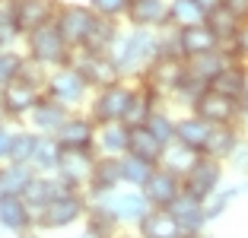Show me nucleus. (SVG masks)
<instances>
[{"mask_svg":"<svg viewBox=\"0 0 248 238\" xmlns=\"http://www.w3.org/2000/svg\"><path fill=\"white\" fill-rule=\"evenodd\" d=\"M32 178H35V168L32 165H16V162L0 165V191H3V194L22 197V191L32 184Z\"/></svg>","mask_w":248,"mask_h":238,"instance_id":"36","label":"nucleus"},{"mask_svg":"<svg viewBox=\"0 0 248 238\" xmlns=\"http://www.w3.org/2000/svg\"><path fill=\"white\" fill-rule=\"evenodd\" d=\"M178 45H182V58H201V54H210V51L219 48L217 35L210 32V26H191V29H178Z\"/></svg>","mask_w":248,"mask_h":238,"instance_id":"28","label":"nucleus"},{"mask_svg":"<svg viewBox=\"0 0 248 238\" xmlns=\"http://www.w3.org/2000/svg\"><path fill=\"white\" fill-rule=\"evenodd\" d=\"M115 238H137V232H127V229H124V232H118Z\"/></svg>","mask_w":248,"mask_h":238,"instance_id":"55","label":"nucleus"},{"mask_svg":"<svg viewBox=\"0 0 248 238\" xmlns=\"http://www.w3.org/2000/svg\"><path fill=\"white\" fill-rule=\"evenodd\" d=\"M159 35V58H182V45H178V29L169 22L162 29H156ZM185 60V58H182Z\"/></svg>","mask_w":248,"mask_h":238,"instance_id":"46","label":"nucleus"},{"mask_svg":"<svg viewBox=\"0 0 248 238\" xmlns=\"http://www.w3.org/2000/svg\"><path fill=\"white\" fill-rule=\"evenodd\" d=\"M131 83H134L131 102H127V111H124L121 124H124V127H146L150 115H153L159 105H166V102L150 89V83H143V79H131Z\"/></svg>","mask_w":248,"mask_h":238,"instance_id":"15","label":"nucleus"},{"mask_svg":"<svg viewBox=\"0 0 248 238\" xmlns=\"http://www.w3.org/2000/svg\"><path fill=\"white\" fill-rule=\"evenodd\" d=\"M86 209H89L86 191H64L35 216V229L38 232H64V229H73V225H83Z\"/></svg>","mask_w":248,"mask_h":238,"instance_id":"4","label":"nucleus"},{"mask_svg":"<svg viewBox=\"0 0 248 238\" xmlns=\"http://www.w3.org/2000/svg\"><path fill=\"white\" fill-rule=\"evenodd\" d=\"M118 188H121V159L99 156L95 159L93 181H89V188H86V197H102V194H111Z\"/></svg>","mask_w":248,"mask_h":238,"instance_id":"27","label":"nucleus"},{"mask_svg":"<svg viewBox=\"0 0 248 238\" xmlns=\"http://www.w3.org/2000/svg\"><path fill=\"white\" fill-rule=\"evenodd\" d=\"M131 79H118L105 89H95L93 99L86 105V115L93 118L95 124H118L124 121V111H127V102H131Z\"/></svg>","mask_w":248,"mask_h":238,"instance_id":"6","label":"nucleus"},{"mask_svg":"<svg viewBox=\"0 0 248 238\" xmlns=\"http://www.w3.org/2000/svg\"><path fill=\"white\" fill-rule=\"evenodd\" d=\"M226 172L239 175V178H248V134L242 137V143L232 149V156L226 159Z\"/></svg>","mask_w":248,"mask_h":238,"instance_id":"47","label":"nucleus"},{"mask_svg":"<svg viewBox=\"0 0 248 238\" xmlns=\"http://www.w3.org/2000/svg\"><path fill=\"white\" fill-rule=\"evenodd\" d=\"M0 229L10 232V235H22V232L35 229L32 207L16 194H0Z\"/></svg>","mask_w":248,"mask_h":238,"instance_id":"19","label":"nucleus"},{"mask_svg":"<svg viewBox=\"0 0 248 238\" xmlns=\"http://www.w3.org/2000/svg\"><path fill=\"white\" fill-rule=\"evenodd\" d=\"M73 238H99V235H93V232H89V229H80V232H77V235H73Z\"/></svg>","mask_w":248,"mask_h":238,"instance_id":"54","label":"nucleus"},{"mask_svg":"<svg viewBox=\"0 0 248 238\" xmlns=\"http://www.w3.org/2000/svg\"><path fill=\"white\" fill-rule=\"evenodd\" d=\"M207 26H210V32L217 35L219 48H232L235 35H239V29H242V22L235 19V16H229L223 7H219L217 13H210V16H207Z\"/></svg>","mask_w":248,"mask_h":238,"instance_id":"43","label":"nucleus"},{"mask_svg":"<svg viewBox=\"0 0 248 238\" xmlns=\"http://www.w3.org/2000/svg\"><path fill=\"white\" fill-rule=\"evenodd\" d=\"M194 111L204 118L207 124H213V127H217V124H239V102L229 99V95H223V92H217V89H207V92L197 99Z\"/></svg>","mask_w":248,"mask_h":238,"instance_id":"14","label":"nucleus"},{"mask_svg":"<svg viewBox=\"0 0 248 238\" xmlns=\"http://www.w3.org/2000/svg\"><path fill=\"white\" fill-rule=\"evenodd\" d=\"M127 152L137 156V159L153 162V165H159L162 156H166V146H162L146 127H127Z\"/></svg>","mask_w":248,"mask_h":238,"instance_id":"29","label":"nucleus"},{"mask_svg":"<svg viewBox=\"0 0 248 238\" xmlns=\"http://www.w3.org/2000/svg\"><path fill=\"white\" fill-rule=\"evenodd\" d=\"M13 134H16V124L3 121L0 124V165L10 162V149H13Z\"/></svg>","mask_w":248,"mask_h":238,"instance_id":"48","label":"nucleus"},{"mask_svg":"<svg viewBox=\"0 0 248 238\" xmlns=\"http://www.w3.org/2000/svg\"><path fill=\"white\" fill-rule=\"evenodd\" d=\"M191 238H213V235H207V232H201V235H191Z\"/></svg>","mask_w":248,"mask_h":238,"instance_id":"57","label":"nucleus"},{"mask_svg":"<svg viewBox=\"0 0 248 238\" xmlns=\"http://www.w3.org/2000/svg\"><path fill=\"white\" fill-rule=\"evenodd\" d=\"M226 51H232L242 64H248V22H242V29H239V35H235L232 48H226Z\"/></svg>","mask_w":248,"mask_h":238,"instance_id":"49","label":"nucleus"},{"mask_svg":"<svg viewBox=\"0 0 248 238\" xmlns=\"http://www.w3.org/2000/svg\"><path fill=\"white\" fill-rule=\"evenodd\" d=\"M22 26L16 19L13 0H0V48H22Z\"/></svg>","mask_w":248,"mask_h":238,"instance_id":"37","label":"nucleus"},{"mask_svg":"<svg viewBox=\"0 0 248 238\" xmlns=\"http://www.w3.org/2000/svg\"><path fill=\"white\" fill-rule=\"evenodd\" d=\"M45 95L61 105H67L70 111H86L89 99H93V86H89L83 73L77 70L73 64L54 67L48 70V79H45Z\"/></svg>","mask_w":248,"mask_h":238,"instance_id":"5","label":"nucleus"},{"mask_svg":"<svg viewBox=\"0 0 248 238\" xmlns=\"http://www.w3.org/2000/svg\"><path fill=\"white\" fill-rule=\"evenodd\" d=\"M197 159H201V152L188 149V146H182V143H172V146H166V156H162L159 165H162V168H169V172H175L178 178H185Z\"/></svg>","mask_w":248,"mask_h":238,"instance_id":"44","label":"nucleus"},{"mask_svg":"<svg viewBox=\"0 0 248 238\" xmlns=\"http://www.w3.org/2000/svg\"><path fill=\"white\" fill-rule=\"evenodd\" d=\"M185 73H188V67H185L182 58H156L153 67L143 73V83H150V89L162 102H169V95L175 92L178 83L185 79Z\"/></svg>","mask_w":248,"mask_h":238,"instance_id":"12","label":"nucleus"},{"mask_svg":"<svg viewBox=\"0 0 248 238\" xmlns=\"http://www.w3.org/2000/svg\"><path fill=\"white\" fill-rule=\"evenodd\" d=\"M121 29H124V22L95 16V22H93V29H89V35H86L83 51H93V54H108L111 45L118 42V35H121Z\"/></svg>","mask_w":248,"mask_h":238,"instance_id":"30","label":"nucleus"},{"mask_svg":"<svg viewBox=\"0 0 248 238\" xmlns=\"http://www.w3.org/2000/svg\"><path fill=\"white\" fill-rule=\"evenodd\" d=\"M95 130H99V124L86 111H73L64 121V127L54 134V140L64 149H93L95 152Z\"/></svg>","mask_w":248,"mask_h":238,"instance_id":"13","label":"nucleus"},{"mask_svg":"<svg viewBox=\"0 0 248 238\" xmlns=\"http://www.w3.org/2000/svg\"><path fill=\"white\" fill-rule=\"evenodd\" d=\"M7 121V108H3V99H0V124Z\"/></svg>","mask_w":248,"mask_h":238,"instance_id":"56","label":"nucleus"},{"mask_svg":"<svg viewBox=\"0 0 248 238\" xmlns=\"http://www.w3.org/2000/svg\"><path fill=\"white\" fill-rule=\"evenodd\" d=\"M210 127L204 118L197 115V111H178V121H175V143L188 146L194 152H204V143L210 137Z\"/></svg>","mask_w":248,"mask_h":238,"instance_id":"23","label":"nucleus"},{"mask_svg":"<svg viewBox=\"0 0 248 238\" xmlns=\"http://www.w3.org/2000/svg\"><path fill=\"white\" fill-rule=\"evenodd\" d=\"M242 137H245V130H242L239 124H217V127H210V137H207L201 156H210V159L226 162V159L232 156V149L242 143Z\"/></svg>","mask_w":248,"mask_h":238,"instance_id":"26","label":"nucleus"},{"mask_svg":"<svg viewBox=\"0 0 248 238\" xmlns=\"http://www.w3.org/2000/svg\"><path fill=\"white\" fill-rule=\"evenodd\" d=\"M22 54H26L32 64H38L42 70H54V67L70 64L73 48L64 42V38H61L58 26H54V22H48V26L32 29L29 35L22 38Z\"/></svg>","mask_w":248,"mask_h":238,"instance_id":"3","label":"nucleus"},{"mask_svg":"<svg viewBox=\"0 0 248 238\" xmlns=\"http://www.w3.org/2000/svg\"><path fill=\"white\" fill-rule=\"evenodd\" d=\"M26 64L29 58L22 54V48H0V92L26 73Z\"/></svg>","mask_w":248,"mask_h":238,"instance_id":"41","label":"nucleus"},{"mask_svg":"<svg viewBox=\"0 0 248 238\" xmlns=\"http://www.w3.org/2000/svg\"><path fill=\"white\" fill-rule=\"evenodd\" d=\"M108 58H111V64L118 67V73H121L124 79H143V73L159 58V35H156V29L124 26L118 42L111 45Z\"/></svg>","mask_w":248,"mask_h":238,"instance_id":"1","label":"nucleus"},{"mask_svg":"<svg viewBox=\"0 0 248 238\" xmlns=\"http://www.w3.org/2000/svg\"><path fill=\"white\" fill-rule=\"evenodd\" d=\"M13 238H45L38 229H29V232H22V235H13Z\"/></svg>","mask_w":248,"mask_h":238,"instance_id":"53","label":"nucleus"},{"mask_svg":"<svg viewBox=\"0 0 248 238\" xmlns=\"http://www.w3.org/2000/svg\"><path fill=\"white\" fill-rule=\"evenodd\" d=\"M223 10L239 22H248V0H223Z\"/></svg>","mask_w":248,"mask_h":238,"instance_id":"50","label":"nucleus"},{"mask_svg":"<svg viewBox=\"0 0 248 238\" xmlns=\"http://www.w3.org/2000/svg\"><path fill=\"white\" fill-rule=\"evenodd\" d=\"M45 79H48V70H42L38 64L29 60V64H26V73L0 92L10 124H26V118H29L32 111H35V105L45 99Z\"/></svg>","mask_w":248,"mask_h":238,"instance_id":"2","label":"nucleus"},{"mask_svg":"<svg viewBox=\"0 0 248 238\" xmlns=\"http://www.w3.org/2000/svg\"><path fill=\"white\" fill-rule=\"evenodd\" d=\"M95 22V13L86 7V0H61L58 3V13H54V26H58L61 38L70 45L73 51H80L86 45V35Z\"/></svg>","mask_w":248,"mask_h":238,"instance_id":"7","label":"nucleus"},{"mask_svg":"<svg viewBox=\"0 0 248 238\" xmlns=\"http://www.w3.org/2000/svg\"><path fill=\"white\" fill-rule=\"evenodd\" d=\"M169 22L175 29H191V26H204L207 13L194 0H169Z\"/></svg>","mask_w":248,"mask_h":238,"instance_id":"39","label":"nucleus"},{"mask_svg":"<svg viewBox=\"0 0 248 238\" xmlns=\"http://www.w3.org/2000/svg\"><path fill=\"white\" fill-rule=\"evenodd\" d=\"M182 178H178L175 172H169V168H156L153 175H150V181L143 184V197L146 203L153 209H169L172 207V200H175L178 194H182Z\"/></svg>","mask_w":248,"mask_h":238,"instance_id":"16","label":"nucleus"},{"mask_svg":"<svg viewBox=\"0 0 248 238\" xmlns=\"http://www.w3.org/2000/svg\"><path fill=\"white\" fill-rule=\"evenodd\" d=\"M95 159H99V156H95L93 149H64L54 175L64 181L67 188L86 191L89 181H93V172H95Z\"/></svg>","mask_w":248,"mask_h":238,"instance_id":"10","label":"nucleus"},{"mask_svg":"<svg viewBox=\"0 0 248 238\" xmlns=\"http://www.w3.org/2000/svg\"><path fill=\"white\" fill-rule=\"evenodd\" d=\"M156 168H159V165L146 162V159H137V156H131V152H124V156H121V184H124V188L143 191V184L150 181V175H153Z\"/></svg>","mask_w":248,"mask_h":238,"instance_id":"33","label":"nucleus"},{"mask_svg":"<svg viewBox=\"0 0 248 238\" xmlns=\"http://www.w3.org/2000/svg\"><path fill=\"white\" fill-rule=\"evenodd\" d=\"M175 121H178V111L172 108V105H159V108L150 115V121H146V130H150L162 146H172L175 143Z\"/></svg>","mask_w":248,"mask_h":238,"instance_id":"34","label":"nucleus"},{"mask_svg":"<svg viewBox=\"0 0 248 238\" xmlns=\"http://www.w3.org/2000/svg\"><path fill=\"white\" fill-rule=\"evenodd\" d=\"M89 203H99V207H105L111 213V216L121 223V229H134V225L140 223V219L150 213V203H146L143 191L137 188H118L111 191V194H102V197H89Z\"/></svg>","mask_w":248,"mask_h":238,"instance_id":"8","label":"nucleus"},{"mask_svg":"<svg viewBox=\"0 0 248 238\" xmlns=\"http://www.w3.org/2000/svg\"><path fill=\"white\" fill-rule=\"evenodd\" d=\"M0 194H3V191H0Z\"/></svg>","mask_w":248,"mask_h":238,"instance_id":"58","label":"nucleus"},{"mask_svg":"<svg viewBox=\"0 0 248 238\" xmlns=\"http://www.w3.org/2000/svg\"><path fill=\"white\" fill-rule=\"evenodd\" d=\"M64 191H73V188H67L58 175H35V178H32V184L22 191V200L29 203L32 213L38 216V213H42V209L48 207V203H51L58 194H64Z\"/></svg>","mask_w":248,"mask_h":238,"instance_id":"25","label":"nucleus"},{"mask_svg":"<svg viewBox=\"0 0 248 238\" xmlns=\"http://www.w3.org/2000/svg\"><path fill=\"white\" fill-rule=\"evenodd\" d=\"M70 115H73V111L67 108V105H61V102H54V99H48V95H45V99L35 105V111L26 118V127L35 130L38 137H54V134L64 127V121Z\"/></svg>","mask_w":248,"mask_h":238,"instance_id":"17","label":"nucleus"},{"mask_svg":"<svg viewBox=\"0 0 248 238\" xmlns=\"http://www.w3.org/2000/svg\"><path fill=\"white\" fill-rule=\"evenodd\" d=\"M124 26L134 29H162L169 26V0H131Z\"/></svg>","mask_w":248,"mask_h":238,"instance_id":"20","label":"nucleus"},{"mask_svg":"<svg viewBox=\"0 0 248 238\" xmlns=\"http://www.w3.org/2000/svg\"><path fill=\"white\" fill-rule=\"evenodd\" d=\"M61 152H64V146H61L54 137H42V140H38L35 156H32V168H35V175H54V172H58Z\"/></svg>","mask_w":248,"mask_h":238,"instance_id":"40","label":"nucleus"},{"mask_svg":"<svg viewBox=\"0 0 248 238\" xmlns=\"http://www.w3.org/2000/svg\"><path fill=\"white\" fill-rule=\"evenodd\" d=\"M61 0H13L16 7V19L22 26V35H29L32 29H42L48 22H54Z\"/></svg>","mask_w":248,"mask_h":238,"instance_id":"22","label":"nucleus"},{"mask_svg":"<svg viewBox=\"0 0 248 238\" xmlns=\"http://www.w3.org/2000/svg\"><path fill=\"white\" fill-rule=\"evenodd\" d=\"M70 64L83 73V79L93 86V92H95V89L111 86V83H118V79H124L121 73H118V67L111 64L108 54H93V51H83L80 48V51H73Z\"/></svg>","mask_w":248,"mask_h":238,"instance_id":"11","label":"nucleus"},{"mask_svg":"<svg viewBox=\"0 0 248 238\" xmlns=\"http://www.w3.org/2000/svg\"><path fill=\"white\" fill-rule=\"evenodd\" d=\"M38 134L29 130L26 124H16V134H13V149H10V162L16 165H32V156H35V146H38Z\"/></svg>","mask_w":248,"mask_h":238,"instance_id":"42","label":"nucleus"},{"mask_svg":"<svg viewBox=\"0 0 248 238\" xmlns=\"http://www.w3.org/2000/svg\"><path fill=\"white\" fill-rule=\"evenodd\" d=\"M223 184H226V162L210 159V156H201L194 165H191V172L182 178V188L188 191L191 197H201V200L217 194Z\"/></svg>","mask_w":248,"mask_h":238,"instance_id":"9","label":"nucleus"},{"mask_svg":"<svg viewBox=\"0 0 248 238\" xmlns=\"http://www.w3.org/2000/svg\"><path fill=\"white\" fill-rule=\"evenodd\" d=\"M86 7L93 10L95 16H102V19L124 22V13H127V7H131V0H86Z\"/></svg>","mask_w":248,"mask_h":238,"instance_id":"45","label":"nucleus"},{"mask_svg":"<svg viewBox=\"0 0 248 238\" xmlns=\"http://www.w3.org/2000/svg\"><path fill=\"white\" fill-rule=\"evenodd\" d=\"M83 229H89L93 235H99V238H115L118 232H124L121 223H118L105 207H99V203H89L86 219H83Z\"/></svg>","mask_w":248,"mask_h":238,"instance_id":"38","label":"nucleus"},{"mask_svg":"<svg viewBox=\"0 0 248 238\" xmlns=\"http://www.w3.org/2000/svg\"><path fill=\"white\" fill-rule=\"evenodd\" d=\"M134 232H137V238H188L169 209H153V207L134 225Z\"/></svg>","mask_w":248,"mask_h":238,"instance_id":"24","label":"nucleus"},{"mask_svg":"<svg viewBox=\"0 0 248 238\" xmlns=\"http://www.w3.org/2000/svg\"><path fill=\"white\" fill-rule=\"evenodd\" d=\"M239 197H242V184H239V181H232V184H223L217 194H210V197L204 200V216H207V223H217V219H223V216H226V209L232 207Z\"/></svg>","mask_w":248,"mask_h":238,"instance_id":"35","label":"nucleus"},{"mask_svg":"<svg viewBox=\"0 0 248 238\" xmlns=\"http://www.w3.org/2000/svg\"><path fill=\"white\" fill-rule=\"evenodd\" d=\"M124 152H127V127L121 121L118 124H99V130H95V156L121 159Z\"/></svg>","mask_w":248,"mask_h":238,"instance_id":"31","label":"nucleus"},{"mask_svg":"<svg viewBox=\"0 0 248 238\" xmlns=\"http://www.w3.org/2000/svg\"><path fill=\"white\" fill-rule=\"evenodd\" d=\"M169 213L175 216V223L182 225L185 235H201V232H207V216H204V200L201 197H191L188 191H182V194L172 200V207H169Z\"/></svg>","mask_w":248,"mask_h":238,"instance_id":"18","label":"nucleus"},{"mask_svg":"<svg viewBox=\"0 0 248 238\" xmlns=\"http://www.w3.org/2000/svg\"><path fill=\"white\" fill-rule=\"evenodd\" d=\"M194 3H197L201 10H204L207 16H210V13H217V10L223 7V0H194Z\"/></svg>","mask_w":248,"mask_h":238,"instance_id":"51","label":"nucleus"},{"mask_svg":"<svg viewBox=\"0 0 248 238\" xmlns=\"http://www.w3.org/2000/svg\"><path fill=\"white\" fill-rule=\"evenodd\" d=\"M232 60H239L232 54V51H226V48H217V51H210V54H201V58H191V60H185V67H188V76H194V79H201L204 86H213L217 83V76L223 70H226Z\"/></svg>","mask_w":248,"mask_h":238,"instance_id":"21","label":"nucleus"},{"mask_svg":"<svg viewBox=\"0 0 248 238\" xmlns=\"http://www.w3.org/2000/svg\"><path fill=\"white\" fill-rule=\"evenodd\" d=\"M210 89H217V92H223V95H229V99L242 102L248 95V64L232 60V64L217 76V83H213Z\"/></svg>","mask_w":248,"mask_h":238,"instance_id":"32","label":"nucleus"},{"mask_svg":"<svg viewBox=\"0 0 248 238\" xmlns=\"http://www.w3.org/2000/svg\"><path fill=\"white\" fill-rule=\"evenodd\" d=\"M239 124L245 127V134H248V95L239 102Z\"/></svg>","mask_w":248,"mask_h":238,"instance_id":"52","label":"nucleus"}]
</instances>
